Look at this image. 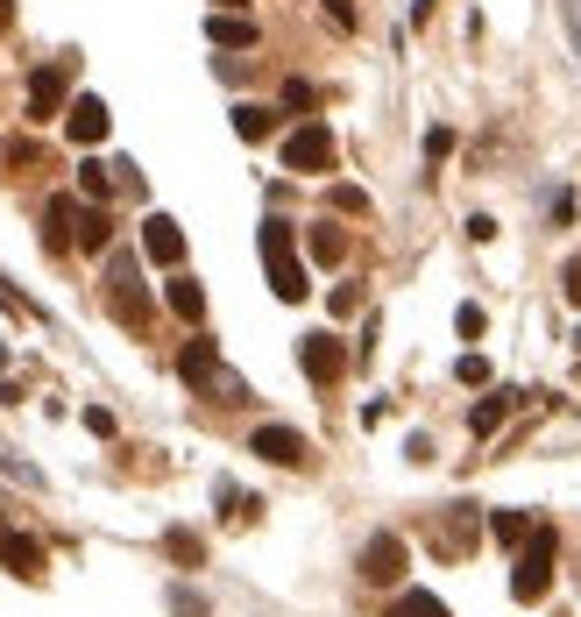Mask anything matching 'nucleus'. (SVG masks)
<instances>
[{
    "mask_svg": "<svg viewBox=\"0 0 581 617\" xmlns=\"http://www.w3.org/2000/svg\"><path fill=\"white\" fill-rule=\"evenodd\" d=\"M178 370H185V383H191V391H213V404H242V398H248V383H242L235 370H227L220 355H213V341H191Z\"/></svg>",
    "mask_w": 581,
    "mask_h": 617,
    "instance_id": "obj_1",
    "label": "nucleus"
},
{
    "mask_svg": "<svg viewBox=\"0 0 581 617\" xmlns=\"http://www.w3.org/2000/svg\"><path fill=\"white\" fill-rule=\"evenodd\" d=\"M553 589V532L539 526L532 539H525V554H518V575H511V596L518 604H539V596Z\"/></svg>",
    "mask_w": 581,
    "mask_h": 617,
    "instance_id": "obj_2",
    "label": "nucleus"
},
{
    "mask_svg": "<svg viewBox=\"0 0 581 617\" xmlns=\"http://www.w3.org/2000/svg\"><path fill=\"white\" fill-rule=\"evenodd\" d=\"M263 263H269L277 298H305V270H298V256H290V227L284 221H263Z\"/></svg>",
    "mask_w": 581,
    "mask_h": 617,
    "instance_id": "obj_3",
    "label": "nucleus"
},
{
    "mask_svg": "<svg viewBox=\"0 0 581 617\" xmlns=\"http://www.w3.org/2000/svg\"><path fill=\"white\" fill-rule=\"evenodd\" d=\"M284 164H290V170H305V178L334 170V135H326L319 121H313V128H298V135L284 143Z\"/></svg>",
    "mask_w": 581,
    "mask_h": 617,
    "instance_id": "obj_4",
    "label": "nucleus"
},
{
    "mask_svg": "<svg viewBox=\"0 0 581 617\" xmlns=\"http://www.w3.org/2000/svg\"><path fill=\"white\" fill-rule=\"evenodd\" d=\"M298 362H305V376H313V383H334L347 370V349H341L334 334H305L298 341Z\"/></svg>",
    "mask_w": 581,
    "mask_h": 617,
    "instance_id": "obj_5",
    "label": "nucleus"
},
{
    "mask_svg": "<svg viewBox=\"0 0 581 617\" xmlns=\"http://www.w3.org/2000/svg\"><path fill=\"white\" fill-rule=\"evenodd\" d=\"M362 575H370V582H397V575H404V539L376 532L370 547H362Z\"/></svg>",
    "mask_w": 581,
    "mask_h": 617,
    "instance_id": "obj_6",
    "label": "nucleus"
},
{
    "mask_svg": "<svg viewBox=\"0 0 581 617\" xmlns=\"http://www.w3.org/2000/svg\"><path fill=\"white\" fill-rule=\"evenodd\" d=\"M263 461H277V469H298L305 461V433H290V427H256V440H248Z\"/></svg>",
    "mask_w": 581,
    "mask_h": 617,
    "instance_id": "obj_7",
    "label": "nucleus"
},
{
    "mask_svg": "<svg viewBox=\"0 0 581 617\" xmlns=\"http://www.w3.org/2000/svg\"><path fill=\"white\" fill-rule=\"evenodd\" d=\"M57 100H65V65H50V71H36V79H29V121H50Z\"/></svg>",
    "mask_w": 581,
    "mask_h": 617,
    "instance_id": "obj_8",
    "label": "nucleus"
},
{
    "mask_svg": "<svg viewBox=\"0 0 581 617\" xmlns=\"http://www.w3.org/2000/svg\"><path fill=\"white\" fill-rule=\"evenodd\" d=\"M142 248H149L157 263H185V235H178V221L149 214V227H142Z\"/></svg>",
    "mask_w": 581,
    "mask_h": 617,
    "instance_id": "obj_9",
    "label": "nucleus"
},
{
    "mask_svg": "<svg viewBox=\"0 0 581 617\" xmlns=\"http://www.w3.org/2000/svg\"><path fill=\"white\" fill-rule=\"evenodd\" d=\"M0 561H8L14 575H43V547L22 539V532H8V539H0Z\"/></svg>",
    "mask_w": 581,
    "mask_h": 617,
    "instance_id": "obj_10",
    "label": "nucleus"
},
{
    "mask_svg": "<svg viewBox=\"0 0 581 617\" xmlns=\"http://www.w3.org/2000/svg\"><path fill=\"white\" fill-rule=\"evenodd\" d=\"M71 135H79V143H100L107 135V107L100 100H71Z\"/></svg>",
    "mask_w": 581,
    "mask_h": 617,
    "instance_id": "obj_11",
    "label": "nucleus"
},
{
    "mask_svg": "<svg viewBox=\"0 0 581 617\" xmlns=\"http://www.w3.org/2000/svg\"><path fill=\"white\" fill-rule=\"evenodd\" d=\"M503 412H511V391H490V398H482L475 412H469V427H475V433H496V427H503Z\"/></svg>",
    "mask_w": 581,
    "mask_h": 617,
    "instance_id": "obj_12",
    "label": "nucleus"
},
{
    "mask_svg": "<svg viewBox=\"0 0 581 617\" xmlns=\"http://www.w3.org/2000/svg\"><path fill=\"white\" fill-rule=\"evenodd\" d=\"M305 248H313L319 263H341V256H347V235H341V227H326V221H319L313 235H305Z\"/></svg>",
    "mask_w": 581,
    "mask_h": 617,
    "instance_id": "obj_13",
    "label": "nucleus"
},
{
    "mask_svg": "<svg viewBox=\"0 0 581 617\" xmlns=\"http://www.w3.org/2000/svg\"><path fill=\"white\" fill-rule=\"evenodd\" d=\"M391 617H447V604H440V596H425V589H404L397 604H391Z\"/></svg>",
    "mask_w": 581,
    "mask_h": 617,
    "instance_id": "obj_14",
    "label": "nucleus"
},
{
    "mask_svg": "<svg viewBox=\"0 0 581 617\" xmlns=\"http://www.w3.org/2000/svg\"><path fill=\"white\" fill-rule=\"evenodd\" d=\"M170 313H178V320H199V313H206V292H199L191 277H178V284H170Z\"/></svg>",
    "mask_w": 581,
    "mask_h": 617,
    "instance_id": "obj_15",
    "label": "nucleus"
},
{
    "mask_svg": "<svg viewBox=\"0 0 581 617\" xmlns=\"http://www.w3.org/2000/svg\"><path fill=\"white\" fill-rule=\"evenodd\" d=\"M269 128H277V114H269V107H235V135H248V143H263Z\"/></svg>",
    "mask_w": 581,
    "mask_h": 617,
    "instance_id": "obj_16",
    "label": "nucleus"
},
{
    "mask_svg": "<svg viewBox=\"0 0 581 617\" xmlns=\"http://www.w3.org/2000/svg\"><path fill=\"white\" fill-rule=\"evenodd\" d=\"M79 192H86V199H107V192H114L107 164H79Z\"/></svg>",
    "mask_w": 581,
    "mask_h": 617,
    "instance_id": "obj_17",
    "label": "nucleus"
},
{
    "mask_svg": "<svg viewBox=\"0 0 581 617\" xmlns=\"http://www.w3.org/2000/svg\"><path fill=\"white\" fill-rule=\"evenodd\" d=\"M213 43H256V29H248V22H235V14H220V22H213Z\"/></svg>",
    "mask_w": 581,
    "mask_h": 617,
    "instance_id": "obj_18",
    "label": "nucleus"
},
{
    "mask_svg": "<svg viewBox=\"0 0 581 617\" xmlns=\"http://www.w3.org/2000/svg\"><path fill=\"white\" fill-rule=\"evenodd\" d=\"M490 526H496V539H503V547H518V539H532V526H525V518H518V511H496Z\"/></svg>",
    "mask_w": 581,
    "mask_h": 617,
    "instance_id": "obj_19",
    "label": "nucleus"
},
{
    "mask_svg": "<svg viewBox=\"0 0 581 617\" xmlns=\"http://www.w3.org/2000/svg\"><path fill=\"white\" fill-rule=\"evenodd\" d=\"M79 242L86 248H107V214H79Z\"/></svg>",
    "mask_w": 581,
    "mask_h": 617,
    "instance_id": "obj_20",
    "label": "nucleus"
},
{
    "mask_svg": "<svg viewBox=\"0 0 581 617\" xmlns=\"http://www.w3.org/2000/svg\"><path fill=\"white\" fill-rule=\"evenodd\" d=\"M334 206H341V214H370V199H362L355 185H341V192H334Z\"/></svg>",
    "mask_w": 581,
    "mask_h": 617,
    "instance_id": "obj_21",
    "label": "nucleus"
},
{
    "mask_svg": "<svg viewBox=\"0 0 581 617\" xmlns=\"http://www.w3.org/2000/svg\"><path fill=\"white\" fill-rule=\"evenodd\" d=\"M568 305H581V256L568 263Z\"/></svg>",
    "mask_w": 581,
    "mask_h": 617,
    "instance_id": "obj_22",
    "label": "nucleus"
},
{
    "mask_svg": "<svg viewBox=\"0 0 581 617\" xmlns=\"http://www.w3.org/2000/svg\"><path fill=\"white\" fill-rule=\"evenodd\" d=\"M0 29H8V0H0Z\"/></svg>",
    "mask_w": 581,
    "mask_h": 617,
    "instance_id": "obj_23",
    "label": "nucleus"
},
{
    "mask_svg": "<svg viewBox=\"0 0 581 617\" xmlns=\"http://www.w3.org/2000/svg\"><path fill=\"white\" fill-rule=\"evenodd\" d=\"M220 8H248V0H220Z\"/></svg>",
    "mask_w": 581,
    "mask_h": 617,
    "instance_id": "obj_24",
    "label": "nucleus"
}]
</instances>
